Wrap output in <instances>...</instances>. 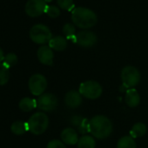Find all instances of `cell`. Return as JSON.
<instances>
[{"mask_svg":"<svg viewBox=\"0 0 148 148\" xmlns=\"http://www.w3.org/2000/svg\"><path fill=\"white\" fill-rule=\"evenodd\" d=\"M45 13L51 18H57L60 15V10L56 5H47Z\"/></svg>","mask_w":148,"mask_h":148,"instance_id":"cell-25","label":"cell"},{"mask_svg":"<svg viewBox=\"0 0 148 148\" xmlns=\"http://www.w3.org/2000/svg\"><path fill=\"white\" fill-rule=\"evenodd\" d=\"M27 123L32 133L40 135L46 131L49 125V119L45 112H36L31 116Z\"/></svg>","mask_w":148,"mask_h":148,"instance_id":"cell-3","label":"cell"},{"mask_svg":"<svg viewBox=\"0 0 148 148\" xmlns=\"http://www.w3.org/2000/svg\"><path fill=\"white\" fill-rule=\"evenodd\" d=\"M58 106L57 97L50 92L44 93L37 99V107L44 112H52Z\"/></svg>","mask_w":148,"mask_h":148,"instance_id":"cell-8","label":"cell"},{"mask_svg":"<svg viewBox=\"0 0 148 148\" xmlns=\"http://www.w3.org/2000/svg\"><path fill=\"white\" fill-rule=\"evenodd\" d=\"M121 80L125 88H134L140 81V72L136 67L127 65L121 71Z\"/></svg>","mask_w":148,"mask_h":148,"instance_id":"cell-4","label":"cell"},{"mask_svg":"<svg viewBox=\"0 0 148 148\" xmlns=\"http://www.w3.org/2000/svg\"><path fill=\"white\" fill-rule=\"evenodd\" d=\"M30 38L36 44L45 45L50 42V40L52 38V34L46 25L38 24L31 28Z\"/></svg>","mask_w":148,"mask_h":148,"instance_id":"cell-5","label":"cell"},{"mask_svg":"<svg viewBox=\"0 0 148 148\" xmlns=\"http://www.w3.org/2000/svg\"><path fill=\"white\" fill-rule=\"evenodd\" d=\"M71 20L74 25L80 29H89L93 27L98 22L97 14L91 9L86 7H77L71 12Z\"/></svg>","mask_w":148,"mask_h":148,"instance_id":"cell-1","label":"cell"},{"mask_svg":"<svg viewBox=\"0 0 148 148\" xmlns=\"http://www.w3.org/2000/svg\"><path fill=\"white\" fill-rule=\"evenodd\" d=\"M98 41L97 35L91 31H81L77 33L76 38H75V43L78 44L81 47L85 48H89L92 47L93 45H96Z\"/></svg>","mask_w":148,"mask_h":148,"instance_id":"cell-10","label":"cell"},{"mask_svg":"<svg viewBox=\"0 0 148 148\" xmlns=\"http://www.w3.org/2000/svg\"><path fill=\"white\" fill-rule=\"evenodd\" d=\"M29 89L32 94L40 96L44 94L47 87V80L42 74H33L29 79Z\"/></svg>","mask_w":148,"mask_h":148,"instance_id":"cell-7","label":"cell"},{"mask_svg":"<svg viewBox=\"0 0 148 148\" xmlns=\"http://www.w3.org/2000/svg\"><path fill=\"white\" fill-rule=\"evenodd\" d=\"M147 131L146 125L144 123H136L135 125H133V126L132 127L131 131H130V136L134 138H140L142 136H144L145 134Z\"/></svg>","mask_w":148,"mask_h":148,"instance_id":"cell-18","label":"cell"},{"mask_svg":"<svg viewBox=\"0 0 148 148\" xmlns=\"http://www.w3.org/2000/svg\"><path fill=\"white\" fill-rule=\"evenodd\" d=\"M117 148H136V142L131 136H124L118 141Z\"/></svg>","mask_w":148,"mask_h":148,"instance_id":"cell-20","label":"cell"},{"mask_svg":"<svg viewBox=\"0 0 148 148\" xmlns=\"http://www.w3.org/2000/svg\"><path fill=\"white\" fill-rule=\"evenodd\" d=\"M96 141L92 136L83 135L78 141V148H95Z\"/></svg>","mask_w":148,"mask_h":148,"instance_id":"cell-16","label":"cell"},{"mask_svg":"<svg viewBox=\"0 0 148 148\" xmlns=\"http://www.w3.org/2000/svg\"><path fill=\"white\" fill-rule=\"evenodd\" d=\"M84 119H85V118H83L80 115H74L70 119V122L73 126H76L78 128L79 126V125L83 122Z\"/></svg>","mask_w":148,"mask_h":148,"instance_id":"cell-28","label":"cell"},{"mask_svg":"<svg viewBox=\"0 0 148 148\" xmlns=\"http://www.w3.org/2000/svg\"><path fill=\"white\" fill-rule=\"evenodd\" d=\"M45 1L46 2V3H50V2H51L52 0H45Z\"/></svg>","mask_w":148,"mask_h":148,"instance_id":"cell-30","label":"cell"},{"mask_svg":"<svg viewBox=\"0 0 148 148\" xmlns=\"http://www.w3.org/2000/svg\"><path fill=\"white\" fill-rule=\"evenodd\" d=\"M46 148H66V146L63 141L58 139H52L47 144Z\"/></svg>","mask_w":148,"mask_h":148,"instance_id":"cell-27","label":"cell"},{"mask_svg":"<svg viewBox=\"0 0 148 148\" xmlns=\"http://www.w3.org/2000/svg\"><path fill=\"white\" fill-rule=\"evenodd\" d=\"M90 133L99 139L108 138L112 132V124L111 120L104 115L94 116L90 120Z\"/></svg>","mask_w":148,"mask_h":148,"instance_id":"cell-2","label":"cell"},{"mask_svg":"<svg viewBox=\"0 0 148 148\" xmlns=\"http://www.w3.org/2000/svg\"><path fill=\"white\" fill-rule=\"evenodd\" d=\"M10 79V69L7 68L3 63H0V86L7 84Z\"/></svg>","mask_w":148,"mask_h":148,"instance_id":"cell-22","label":"cell"},{"mask_svg":"<svg viewBox=\"0 0 148 148\" xmlns=\"http://www.w3.org/2000/svg\"><path fill=\"white\" fill-rule=\"evenodd\" d=\"M82 102H83L82 95L78 91L75 90L69 91L64 96V103L67 106V107L71 109L78 108L79 106H81Z\"/></svg>","mask_w":148,"mask_h":148,"instance_id":"cell-11","label":"cell"},{"mask_svg":"<svg viewBox=\"0 0 148 148\" xmlns=\"http://www.w3.org/2000/svg\"><path fill=\"white\" fill-rule=\"evenodd\" d=\"M63 33L65 36L66 39H71L74 43H75V38H76V28L74 26V25L67 23L64 25L63 27Z\"/></svg>","mask_w":148,"mask_h":148,"instance_id":"cell-21","label":"cell"},{"mask_svg":"<svg viewBox=\"0 0 148 148\" xmlns=\"http://www.w3.org/2000/svg\"><path fill=\"white\" fill-rule=\"evenodd\" d=\"M4 58H5L4 51H3V50H2L1 48H0V63H2V62H3Z\"/></svg>","mask_w":148,"mask_h":148,"instance_id":"cell-29","label":"cell"},{"mask_svg":"<svg viewBox=\"0 0 148 148\" xmlns=\"http://www.w3.org/2000/svg\"><path fill=\"white\" fill-rule=\"evenodd\" d=\"M58 5L67 12H72L75 9V5H74L73 0H57Z\"/></svg>","mask_w":148,"mask_h":148,"instance_id":"cell-24","label":"cell"},{"mask_svg":"<svg viewBox=\"0 0 148 148\" xmlns=\"http://www.w3.org/2000/svg\"><path fill=\"white\" fill-rule=\"evenodd\" d=\"M90 120H88L87 119L85 118V119L83 120V122L79 125V126L78 127V132L81 134H85L87 132H90Z\"/></svg>","mask_w":148,"mask_h":148,"instance_id":"cell-26","label":"cell"},{"mask_svg":"<svg viewBox=\"0 0 148 148\" xmlns=\"http://www.w3.org/2000/svg\"><path fill=\"white\" fill-rule=\"evenodd\" d=\"M49 46L52 50H55L58 51H62L65 50L67 47V39L62 36L53 37L49 42Z\"/></svg>","mask_w":148,"mask_h":148,"instance_id":"cell-15","label":"cell"},{"mask_svg":"<svg viewBox=\"0 0 148 148\" xmlns=\"http://www.w3.org/2000/svg\"><path fill=\"white\" fill-rule=\"evenodd\" d=\"M125 100L129 107H136L140 103V96L136 89H128L125 92Z\"/></svg>","mask_w":148,"mask_h":148,"instance_id":"cell-14","label":"cell"},{"mask_svg":"<svg viewBox=\"0 0 148 148\" xmlns=\"http://www.w3.org/2000/svg\"><path fill=\"white\" fill-rule=\"evenodd\" d=\"M47 7L45 0H28L25 5V12L29 17L37 18L45 12Z\"/></svg>","mask_w":148,"mask_h":148,"instance_id":"cell-9","label":"cell"},{"mask_svg":"<svg viewBox=\"0 0 148 148\" xmlns=\"http://www.w3.org/2000/svg\"><path fill=\"white\" fill-rule=\"evenodd\" d=\"M38 58L39 62L45 65H52L53 64V58L54 54L52 49L49 45H43L38 48Z\"/></svg>","mask_w":148,"mask_h":148,"instance_id":"cell-12","label":"cell"},{"mask_svg":"<svg viewBox=\"0 0 148 148\" xmlns=\"http://www.w3.org/2000/svg\"><path fill=\"white\" fill-rule=\"evenodd\" d=\"M79 136L78 132L75 129L72 127H67L64 129L61 132V140L69 145H73L78 144L79 141Z\"/></svg>","mask_w":148,"mask_h":148,"instance_id":"cell-13","label":"cell"},{"mask_svg":"<svg viewBox=\"0 0 148 148\" xmlns=\"http://www.w3.org/2000/svg\"><path fill=\"white\" fill-rule=\"evenodd\" d=\"M79 92L86 99H97L101 96L103 90L99 83L94 80H87L80 85Z\"/></svg>","mask_w":148,"mask_h":148,"instance_id":"cell-6","label":"cell"},{"mask_svg":"<svg viewBox=\"0 0 148 148\" xmlns=\"http://www.w3.org/2000/svg\"><path fill=\"white\" fill-rule=\"evenodd\" d=\"M18 106L23 112H31L37 107V100L31 98H24L19 101Z\"/></svg>","mask_w":148,"mask_h":148,"instance_id":"cell-17","label":"cell"},{"mask_svg":"<svg viewBox=\"0 0 148 148\" xmlns=\"http://www.w3.org/2000/svg\"><path fill=\"white\" fill-rule=\"evenodd\" d=\"M11 130L16 135H23L27 131H29L28 123L23 121H15L14 123H12Z\"/></svg>","mask_w":148,"mask_h":148,"instance_id":"cell-19","label":"cell"},{"mask_svg":"<svg viewBox=\"0 0 148 148\" xmlns=\"http://www.w3.org/2000/svg\"><path fill=\"white\" fill-rule=\"evenodd\" d=\"M7 68H11L14 66L18 63V57L15 53H8L5 56V58L2 62Z\"/></svg>","mask_w":148,"mask_h":148,"instance_id":"cell-23","label":"cell"}]
</instances>
